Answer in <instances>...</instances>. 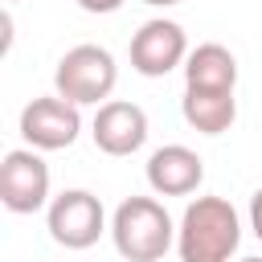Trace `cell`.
I'll list each match as a JSON object with an SVG mask.
<instances>
[{
  "instance_id": "cell-12",
  "label": "cell",
  "mask_w": 262,
  "mask_h": 262,
  "mask_svg": "<svg viewBox=\"0 0 262 262\" xmlns=\"http://www.w3.org/2000/svg\"><path fill=\"white\" fill-rule=\"evenodd\" d=\"M78 8H86V12H98V16H106V12H119V8H123V0H78Z\"/></svg>"
},
{
  "instance_id": "cell-14",
  "label": "cell",
  "mask_w": 262,
  "mask_h": 262,
  "mask_svg": "<svg viewBox=\"0 0 262 262\" xmlns=\"http://www.w3.org/2000/svg\"><path fill=\"white\" fill-rule=\"evenodd\" d=\"M143 4H156V8H168V4H180V0H143Z\"/></svg>"
},
{
  "instance_id": "cell-8",
  "label": "cell",
  "mask_w": 262,
  "mask_h": 262,
  "mask_svg": "<svg viewBox=\"0 0 262 262\" xmlns=\"http://www.w3.org/2000/svg\"><path fill=\"white\" fill-rule=\"evenodd\" d=\"M94 147L106 156H135L147 143V111L127 98H106L90 123Z\"/></svg>"
},
{
  "instance_id": "cell-7",
  "label": "cell",
  "mask_w": 262,
  "mask_h": 262,
  "mask_svg": "<svg viewBox=\"0 0 262 262\" xmlns=\"http://www.w3.org/2000/svg\"><path fill=\"white\" fill-rule=\"evenodd\" d=\"M127 53H131V70H135V74H143V78H164V74H172L176 66H184V57H188V37H184V29H180L176 20L156 16V20H143V25L135 29Z\"/></svg>"
},
{
  "instance_id": "cell-3",
  "label": "cell",
  "mask_w": 262,
  "mask_h": 262,
  "mask_svg": "<svg viewBox=\"0 0 262 262\" xmlns=\"http://www.w3.org/2000/svg\"><path fill=\"white\" fill-rule=\"evenodd\" d=\"M115 82H119V66H115L111 49H102V45H74L61 53V61L53 70L57 94L78 106H102L111 98Z\"/></svg>"
},
{
  "instance_id": "cell-1",
  "label": "cell",
  "mask_w": 262,
  "mask_h": 262,
  "mask_svg": "<svg viewBox=\"0 0 262 262\" xmlns=\"http://www.w3.org/2000/svg\"><path fill=\"white\" fill-rule=\"evenodd\" d=\"M242 246V217L225 196H196L188 201L176 225V254L180 262H229Z\"/></svg>"
},
{
  "instance_id": "cell-2",
  "label": "cell",
  "mask_w": 262,
  "mask_h": 262,
  "mask_svg": "<svg viewBox=\"0 0 262 262\" xmlns=\"http://www.w3.org/2000/svg\"><path fill=\"white\" fill-rule=\"evenodd\" d=\"M111 242L127 262H160L176 242V225L156 196H127L111 217Z\"/></svg>"
},
{
  "instance_id": "cell-5",
  "label": "cell",
  "mask_w": 262,
  "mask_h": 262,
  "mask_svg": "<svg viewBox=\"0 0 262 262\" xmlns=\"http://www.w3.org/2000/svg\"><path fill=\"white\" fill-rule=\"evenodd\" d=\"M0 205L8 213H37L49 205V164L37 147H12L0 164Z\"/></svg>"
},
{
  "instance_id": "cell-13",
  "label": "cell",
  "mask_w": 262,
  "mask_h": 262,
  "mask_svg": "<svg viewBox=\"0 0 262 262\" xmlns=\"http://www.w3.org/2000/svg\"><path fill=\"white\" fill-rule=\"evenodd\" d=\"M250 229H254V237L262 242V188H258L254 201H250Z\"/></svg>"
},
{
  "instance_id": "cell-6",
  "label": "cell",
  "mask_w": 262,
  "mask_h": 262,
  "mask_svg": "<svg viewBox=\"0 0 262 262\" xmlns=\"http://www.w3.org/2000/svg\"><path fill=\"white\" fill-rule=\"evenodd\" d=\"M78 131H82V111H78V102L61 98V94L33 98L20 111V135L37 151H61L78 139Z\"/></svg>"
},
{
  "instance_id": "cell-11",
  "label": "cell",
  "mask_w": 262,
  "mask_h": 262,
  "mask_svg": "<svg viewBox=\"0 0 262 262\" xmlns=\"http://www.w3.org/2000/svg\"><path fill=\"white\" fill-rule=\"evenodd\" d=\"M184 86L233 90L237 86V57L225 45H217V41H205V45L188 49V57H184Z\"/></svg>"
},
{
  "instance_id": "cell-10",
  "label": "cell",
  "mask_w": 262,
  "mask_h": 262,
  "mask_svg": "<svg viewBox=\"0 0 262 262\" xmlns=\"http://www.w3.org/2000/svg\"><path fill=\"white\" fill-rule=\"evenodd\" d=\"M180 115L192 131L201 135H225L237 119V98L233 90H201V86H184L180 98Z\"/></svg>"
},
{
  "instance_id": "cell-4",
  "label": "cell",
  "mask_w": 262,
  "mask_h": 262,
  "mask_svg": "<svg viewBox=\"0 0 262 262\" xmlns=\"http://www.w3.org/2000/svg\"><path fill=\"white\" fill-rule=\"evenodd\" d=\"M49 237L66 250H90L102 233H106V209L90 188H66L49 201L45 213Z\"/></svg>"
},
{
  "instance_id": "cell-9",
  "label": "cell",
  "mask_w": 262,
  "mask_h": 262,
  "mask_svg": "<svg viewBox=\"0 0 262 262\" xmlns=\"http://www.w3.org/2000/svg\"><path fill=\"white\" fill-rule=\"evenodd\" d=\"M205 180V160L184 143H164L147 156V184L160 196H188Z\"/></svg>"
},
{
  "instance_id": "cell-15",
  "label": "cell",
  "mask_w": 262,
  "mask_h": 262,
  "mask_svg": "<svg viewBox=\"0 0 262 262\" xmlns=\"http://www.w3.org/2000/svg\"><path fill=\"white\" fill-rule=\"evenodd\" d=\"M242 262H262V254H254V258H242Z\"/></svg>"
}]
</instances>
